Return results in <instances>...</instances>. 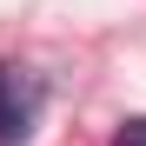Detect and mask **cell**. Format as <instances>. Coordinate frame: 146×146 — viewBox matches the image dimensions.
I'll return each mask as SVG.
<instances>
[{"instance_id":"6da1fadb","label":"cell","mask_w":146,"mask_h":146,"mask_svg":"<svg viewBox=\"0 0 146 146\" xmlns=\"http://www.w3.org/2000/svg\"><path fill=\"white\" fill-rule=\"evenodd\" d=\"M27 113H33V100H27V86H20V73L0 66V139L27 133Z\"/></svg>"},{"instance_id":"7a4b0ae2","label":"cell","mask_w":146,"mask_h":146,"mask_svg":"<svg viewBox=\"0 0 146 146\" xmlns=\"http://www.w3.org/2000/svg\"><path fill=\"white\" fill-rule=\"evenodd\" d=\"M113 146H146V119H126V126L113 133Z\"/></svg>"}]
</instances>
